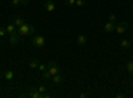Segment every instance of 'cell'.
<instances>
[{
    "instance_id": "obj_18",
    "label": "cell",
    "mask_w": 133,
    "mask_h": 98,
    "mask_svg": "<svg viewBox=\"0 0 133 98\" xmlns=\"http://www.w3.org/2000/svg\"><path fill=\"white\" fill-rule=\"evenodd\" d=\"M41 76H43V78H44V80H52V74L49 73V70H48V69H47L45 72H43V73H41Z\"/></svg>"
},
{
    "instance_id": "obj_2",
    "label": "cell",
    "mask_w": 133,
    "mask_h": 98,
    "mask_svg": "<svg viewBox=\"0 0 133 98\" xmlns=\"http://www.w3.org/2000/svg\"><path fill=\"white\" fill-rule=\"evenodd\" d=\"M128 28H129V25L127 21H120V23H116V25H115V32L118 35H124V33H127Z\"/></svg>"
},
{
    "instance_id": "obj_16",
    "label": "cell",
    "mask_w": 133,
    "mask_h": 98,
    "mask_svg": "<svg viewBox=\"0 0 133 98\" xmlns=\"http://www.w3.org/2000/svg\"><path fill=\"white\" fill-rule=\"evenodd\" d=\"M47 69H48V64H45V62H40V64H39V66H37V70H39L40 73L45 72Z\"/></svg>"
},
{
    "instance_id": "obj_25",
    "label": "cell",
    "mask_w": 133,
    "mask_h": 98,
    "mask_svg": "<svg viewBox=\"0 0 133 98\" xmlns=\"http://www.w3.org/2000/svg\"><path fill=\"white\" fill-rule=\"evenodd\" d=\"M20 3H21V5H28L29 4V0H20Z\"/></svg>"
},
{
    "instance_id": "obj_3",
    "label": "cell",
    "mask_w": 133,
    "mask_h": 98,
    "mask_svg": "<svg viewBox=\"0 0 133 98\" xmlns=\"http://www.w3.org/2000/svg\"><path fill=\"white\" fill-rule=\"evenodd\" d=\"M28 97H31V98H49L51 95L48 94V93H45V94H43V93H40L37 89H35V88H29L28 89Z\"/></svg>"
},
{
    "instance_id": "obj_29",
    "label": "cell",
    "mask_w": 133,
    "mask_h": 98,
    "mask_svg": "<svg viewBox=\"0 0 133 98\" xmlns=\"http://www.w3.org/2000/svg\"><path fill=\"white\" fill-rule=\"evenodd\" d=\"M132 85H133V80H132Z\"/></svg>"
},
{
    "instance_id": "obj_15",
    "label": "cell",
    "mask_w": 133,
    "mask_h": 98,
    "mask_svg": "<svg viewBox=\"0 0 133 98\" xmlns=\"http://www.w3.org/2000/svg\"><path fill=\"white\" fill-rule=\"evenodd\" d=\"M16 27L14 25V23H11V24H8L7 27H5V31H7V33L8 35H11V33H14V32H16Z\"/></svg>"
},
{
    "instance_id": "obj_6",
    "label": "cell",
    "mask_w": 133,
    "mask_h": 98,
    "mask_svg": "<svg viewBox=\"0 0 133 98\" xmlns=\"http://www.w3.org/2000/svg\"><path fill=\"white\" fill-rule=\"evenodd\" d=\"M43 8L47 11V12H53L55 9H56V4H55L52 0H44L43 3Z\"/></svg>"
},
{
    "instance_id": "obj_28",
    "label": "cell",
    "mask_w": 133,
    "mask_h": 98,
    "mask_svg": "<svg viewBox=\"0 0 133 98\" xmlns=\"http://www.w3.org/2000/svg\"><path fill=\"white\" fill-rule=\"evenodd\" d=\"M0 45H2V40H0Z\"/></svg>"
},
{
    "instance_id": "obj_21",
    "label": "cell",
    "mask_w": 133,
    "mask_h": 98,
    "mask_svg": "<svg viewBox=\"0 0 133 98\" xmlns=\"http://www.w3.org/2000/svg\"><path fill=\"white\" fill-rule=\"evenodd\" d=\"M109 21L116 23V21H117V15H116V13H110V15H109Z\"/></svg>"
},
{
    "instance_id": "obj_22",
    "label": "cell",
    "mask_w": 133,
    "mask_h": 98,
    "mask_svg": "<svg viewBox=\"0 0 133 98\" xmlns=\"http://www.w3.org/2000/svg\"><path fill=\"white\" fill-rule=\"evenodd\" d=\"M37 90H39L40 93H43V94H45L48 89H47V88H45V86H44V85H40V86H39V88H37Z\"/></svg>"
},
{
    "instance_id": "obj_8",
    "label": "cell",
    "mask_w": 133,
    "mask_h": 98,
    "mask_svg": "<svg viewBox=\"0 0 133 98\" xmlns=\"http://www.w3.org/2000/svg\"><path fill=\"white\" fill-rule=\"evenodd\" d=\"M115 25H116V23H112V21H107V23L104 24V27H103V31L105 32V33H110V32H115Z\"/></svg>"
},
{
    "instance_id": "obj_24",
    "label": "cell",
    "mask_w": 133,
    "mask_h": 98,
    "mask_svg": "<svg viewBox=\"0 0 133 98\" xmlns=\"http://www.w3.org/2000/svg\"><path fill=\"white\" fill-rule=\"evenodd\" d=\"M5 33H7V31H5L4 28H0V37H3V36H5Z\"/></svg>"
},
{
    "instance_id": "obj_23",
    "label": "cell",
    "mask_w": 133,
    "mask_h": 98,
    "mask_svg": "<svg viewBox=\"0 0 133 98\" xmlns=\"http://www.w3.org/2000/svg\"><path fill=\"white\" fill-rule=\"evenodd\" d=\"M11 2H12V5H14V7H20V5H21L20 0H11Z\"/></svg>"
},
{
    "instance_id": "obj_12",
    "label": "cell",
    "mask_w": 133,
    "mask_h": 98,
    "mask_svg": "<svg viewBox=\"0 0 133 98\" xmlns=\"http://www.w3.org/2000/svg\"><path fill=\"white\" fill-rule=\"evenodd\" d=\"M24 23H25L24 19H23V17H20V16H16V17L14 19V25H15L16 28H19L20 25H23Z\"/></svg>"
},
{
    "instance_id": "obj_27",
    "label": "cell",
    "mask_w": 133,
    "mask_h": 98,
    "mask_svg": "<svg viewBox=\"0 0 133 98\" xmlns=\"http://www.w3.org/2000/svg\"><path fill=\"white\" fill-rule=\"evenodd\" d=\"M79 97H80V98H87V97H88V94H87V93H80V94H79Z\"/></svg>"
},
{
    "instance_id": "obj_20",
    "label": "cell",
    "mask_w": 133,
    "mask_h": 98,
    "mask_svg": "<svg viewBox=\"0 0 133 98\" xmlns=\"http://www.w3.org/2000/svg\"><path fill=\"white\" fill-rule=\"evenodd\" d=\"M87 4V0H76V4L75 5H77V7H84Z\"/></svg>"
},
{
    "instance_id": "obj_1",
    "label": "cell",
    "mask_w": 133,
    "mask_h": 98,
    "mask_svg": "<svg viewBox=\"0 0 133 98\" xmlns=\"http://www.w3.org/2000/svg\"><path fill=\"white\" fill-rule=\"evenodd\" d=\"M16 31L20 36H32V35H35V32H36L35 27L32 24H28V23H24L23 25H20Z\"/></svg>"
},
{
    "instance_id": "obj_7",
    "label": "cell",
    "mask_w": 133,
    "mask_h": 98,
    "mask_svg": "<svg viewBox=\"0 0 133 98\" xmlns=\"http://www.w3.org/2000/svg\"><path fill=\"white\" fill-rule=\"evenodd\" d=\"M20 35L17 33V31L16 32H14V33H11L9 35V44L12 45V47H16V45H19V42H20Z\"/></svg>"
},
{
    "instance_id": "obj_26",
    "label": "cell",
    "mask_w": 133,
    "mask_h": 98,
    "mask_svg": "<svg viewBox=\"0 0 133 98\" xmlns=\"http://www.w3.org/2000/svg\"><path fill=\"white\" fill-rule=\"evenodd\" d=\"M115 97H116V98H125L127 95H125V94H123V93H117Z\"/></svg>"
},
{
    "instance_id": "obj_14",
    "label": "cell",
    "mask_w": 133,
    "mask_h": 98,
    "mask_svg": "<svg viewBox=\"0 0 133 98\" xmlns=\"http://www.w3.org/2000/svg\"><path fill=\"white\" fill-rule=\"evenodd\" d=\"M39 64H40V62H39L36 58H32V60L28 62V68H31V69H37Z\"/></svg>"
},
{
    "instance_id": "obj_13",
    "label": "cell",
    "mask_w": 133,
    "mask_h": 98,
    "mask_svg": "<svg viewBox=\"0 0 133 98\" xmlns=\"http://www.w3.org/2000/svg\"><path fill=\"white\" fill-rule=\"evenodd\" d=\"M120 47H121V48H124V49H129V48L132 47V42H130V40L124 39V40H121V41H120Z\"/></svg>"
},
{
    "instance_id": "obj_10",
    "label": "cell",
    "mask_w": 133,
    "mask_h": 98,
    "mask_svg": "<svg viewBox=\"0 0 133 98\" xmlns=\"http://www.w3.org/2000/svg\"><path fill=\"white\" fill-rule=\"evenodd\" d=\"M52 82H53L55 85H60V84H63V82H64L63 76H61L60 73H57V74L52 76Z\"/></svg>"
},
{
    "instance_id": "obj_19",
    "label": "cell",
    "mask_w": 133,
    "mask_h": 98,
    "mask_svg": "<svg viewBox=\"0 0 133 98\" xmlns=\"http://www.w3.org/2000/svg\"><path fill=\"white\" fill-rule=\"evenodd\" d=\"M64 4L66 7H73L76 4V0H64Z\"/></svg>"
},
{
    "instance_id": "obj_9",
    "label": "cell",
    "mask_w": 133,
    "mask_h": 98,
    "mask_svg": "<svg viewBox=\"0 0 133 98\" xmlns=\"http://www.w3.org/2000/svg\"><path fill=\"white\" fill-rule=\"evenodd\" d=\"M87 42H88V37H87L84 33H81V35L77 36V45L84 47V45H87Z\"/></svg>"
},
{
    "instance_id": "obj_4",
    "label": "cell",
    "mask_w": 133,
    "mask_h": 98,
    "mask_svg": "<svg viewBox=\"0 0 133 98\" xmlns=\"http://www.w3.org/2000/svg\"><path fill=\"white\" fill-rule=\"evenodd\" d=\"M32 44L36 48H43L44 45H45V39H44V36H41V35H36L32 39Z\"/></svg>"
},
{
    "instance_id": "obj_11",
    "label": "cell",
    "mask_w": 133,
    "mask_h": 98,
    "mask_svg": "<svg viewBox=\"0 0 133 98\" xmlns=\"http://www.w3.org/2000/svg\"><path fill=\"white\" fill-rule=\"evenodd\" d=\"M14 76H15L14 70H11V69H7V70H4V78H5L7 81L14 80Z\"/></svg>"
},
{
    "instance_id": "obj_30",
    "label": "cell",
    "mask_w": 133,
    "mask_h": 98,
    "mask_svg": "<svg viewBox=\"0 0 133 98\" xmlns=\"http://www.w3.org/2000/svg\"><path fill=\"white\" fill-rule=\"evenodd\" d=\"M132 47H133V42H132Z\"/></svg>"
},
{
    "instance_id": "obj_17",
    "label": "cell",
    "mask_w": 133,
    "mask_h": 98,
    "mask_svg": "<svg viewBox=\"0 0 133 98\" xmlns=\"http://www.w3.org/2000/svg\"><path fill=\"white\" fill-rule=\"evenodd\" d=\"M125 68H127V70L133 76V61H128L127 65H125Z\"/></svg>"
},
{
    "instance_id": "obj_5",
    "label": "cell",
    "mask_w": 133,
    "mask_h": 98,
    "mask_svg": "<svg viewBox=\"0 0 133 98\" xmlns=\"http://www.w3.org/2000/svg\"><path fill=\"white\" fill-rule=\"evenodd\" d=\"M48 70H49V73H51L52 76L60 73V68H59V65H57L56 62H55V61H49V62H48Z\"/></svg>"
}]
</instances>
